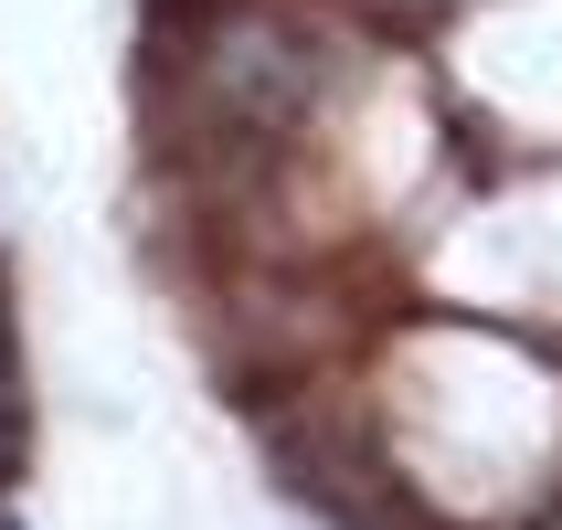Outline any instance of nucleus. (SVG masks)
<instances>
[{
  "label": "nucleus",
  "mask_w": 562,
  "mask_h": 530,
  "mask_svg": "<svg viewBox=\"0 0 562 530\" xmlns=\"http://www.w3.org/2000/svg\"><path fill=\"white\" fill-rule=\"evenodd\" d=\"M32 446V404H22V350H11V308H0V488H11V467H22Z\"/></svg>",
  "instance_id": "nucleus-3"
},
{
  "label": "nucleus",
  "mask_w": 562,
  "mask_h": 530,
  "mask_svg": "<svg viewBox=\"0 0 562 530\" xmlns=\"http://www.w3.org/2000/svg\"><path fill=\"white\" fill-rule=\"evenodd\" d=\"M266 456H277V477H286V488H297L329 530H414V520H404L414 488L382 467L350 425H340V436H318V425H266Z\"/></svg>",
  "instance_id": "nucleus-2"
},
{
  "label": "nucleus",
  "mask_w": 562,
  "mask_h": 530,
  "mask_svg": "<svg viewBox=\"0 0 562 530\" xmlns=\"http://www.w3.org/2000/svg\"><path fill=\"white\" fill-rule=\"evenodd\" d=\"M0 530H22V509H0Z\"/></svg>",
  "instance_id": "nucleus-4"
},
{
  "label": "nucleus",
  "mask_w": 562,
  "mask_h": 530,
  "mask_svg": "<svg viewBox=\"0 0 562 530\" xmlns=\"http://www.w3.org/2000/svg\"><path fill=\"white\" fill-rule=\"evenodd\" d=\"M191 127L234 138V149H277L308 127V106L329 95V43L308 11L286 0H213L191 22V64H181Z\"/></svg>",
  "instance_id": "nucleus-1"
}]
</instances>
